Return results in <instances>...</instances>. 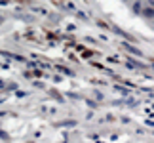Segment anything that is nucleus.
<instances>
[{"instance_id":"obj_3","label":"nucleus","mask_w":154,"mask_h":143,"mask_svg":"<svg viewBox=\"0 0 154 143\" xmlns=\"http://www.w3.org/2000/svg\"><path fill=\"white\" fill-rule=\"evenodd\" d=\"M149 4H150V8H154V0H149Z\"/></svg>"},{"instance_id":"obj_2","label":"nucleus","mask_w":154,"mask_h":143,"mask_svg":"<svg viewBox=\"0 0 154 143\" xmlns=\"http://www.w3.org/2000/svg\"><path fill=\"white\" fill-rule=\"evenodd\" d=\"M141 10H143V6H141V0H137V2L133 4V11H137V14H139Z\"/></svg>"},{"instance_id":"obj_1","label":"nucleus","mask_w":154,"mask_h":143,"mask_svg":"<svg viewBox=\"0 0 154 143\" xmlns=\"http://www.w3.org/2000/svg\"><path fill=\"white\" fill-rule=\"evenodd\" d=\"M141 14L145 17H149V19H152L154 17V8H145V10H141Z\"/></svg>"}]
</instances>
